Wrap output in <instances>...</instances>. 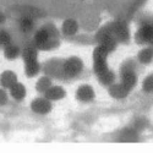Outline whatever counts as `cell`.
Wrapping results in <instances>:
<instances>
[{"mask_svg": "<svg viewBox=\"0 0 153 153\" xmlns=\"http://www.w3.org/2000/svg\"><path fill=\"white\" fill-rule=\"evenodd\" d=\"M140 37H141L142 41L153 42V27H151V26H145L141 31H140Z\"/></svg>", "mask_w": 153, "mask_h": 153, "instance_id": "obj_1", "label": "cell"}, {"mask_svg": "<svg viewBox=\"0 0 153 153\" xmlns=\"http://www.w3.org/2000/svg\"><path fill=\"white\" fill-rule=\"evenodd\" d=\"M152 56H153V50L152 49H146V50L142 52V54H141L140 58H141V60L143 62H147V61H149L152 59Z\"/></svg>", "mask_w": 153, "mask_h": 153, "instance_id": "obj_2", "label": "cell"}, {"mask_svg": "<svg viewBox=\"0 0 153 153\" xmlns=\"http://www.w3.org/2000/svg\"><path fill=\"white\" fill-rule=\"evenodd\" d=\"M145 90L147 92L153 91V76H149V77L145 81Z\"/></svg>", "mask_w": 153, "mask_h": 153, "instance_id": "obj_3", "label": "cell"}, {"mask_svg": "<svg viewBox=\"0 0 153 153\" xmlns=\"http://www.w3.org/2000/svg\"><path fill=\"white\" fill-rule=\"evenodd\" d=\"M134 82H135V77H134V75L127 74V75L125 76V83H126L127 86H132V85H134Z\"/></svg>", "mask_w": 153, "mask_h": 153, "instance_id": "obj_4", "label": "cell"}, {"mask_svg": "<svg viewBox=\"0 0 153 153\" xmlns=\"http://www.w3.org/2000/svg\"><path fill=\"white\" fill-rule=\"evenodd\" d=\"M77 69H79L77 62H70V64H69V71L76 72V70H77Z\"/></svg>", "mask_w": 153, "mask_h": 153, "instance_id": "obj_5", "label": "cell"}]
</instances>
